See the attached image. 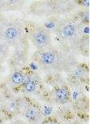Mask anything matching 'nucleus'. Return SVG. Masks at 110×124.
Masks as SVG:
<instances>
[{
	"instance_id": "obj_7",
	"label": "nucleus",
	"mask_w": 110,
	"mask_h": 124,
	"mask_svg": "<svg viewBox=\"0 0 110 124\" xmlns=\"http://www.w3.org/2000/svg\"><path fill=\"white\" fill-rule=\"evenodd\" d=\"M36 88V86L34 82L30 81L26 84L25 86V89L29 92H32L35 90Z\"/></svg>"
},
{
	"instance_id": "obj_11",
	"label": "nucleus",
	"mask_w": 110,
	"mask_h": 124,
	"mask_svg": "<svg viewBox=\"0 0 110 124\" xmlns=\"http://www.w3.org/2000/svg\"><path fill=\"white\" fill-rule=\"evenodd\" d=\"M52 124V123H51V124Z\"/></svg>"
},
{
	"instance_id": "obj_3",
	"label": "nucleus",
	"mask_w": 110,
	"mask_h": 124,
	"mask_svg": "<svg viewBox=\"0 0 110 124\" xmlns=\"http://www.w3.org/2000/svg\"><path fill=\"white\" fill-rule=\"evenodd\" d=\"M56 96L60 101L64 100L67 98V92L64 89H60L56 92Z\"/></svg>"
},
{
	"instance_id": "obj_6",
	"label": "nucleus",
	"mask_w": 110,
	"mask_h": 124,
	"mask_svg": "<svg viewBox=\"0 0 110 124\" xmlns=\"http://www.w3.org/2000/svg\"><path fill=\"white\" fill-rule=\"evenodd\" d=\"M12 81H13L15 84H20L23 81V76L21 74L19 73H15L14 74V75H12Z\"/></svg>"
},
{
	"instance_id": "obj_8",
	"label": "nucleus",
	"mask_w": 110,
	"mask_h": 124,
	"mask_svg": "<svg viewBox=\"0 0 110 124\" xmlns=\"http://www.w3.org/2000/svg\"><path fill=\"white\" fill-rule=\"evenodd\" d=\"M52 112V110L50 108H45L43 110V113L45 115H49Z\"/></svg>"
},
{
	"instance_id": "obj_10",
	"label": "nucleus",
	"mask_w": 110,
	"mask_h": 124,
	"mask_svg": "<svg viewBox=\"0 0 110 124\" xmlns=\"http://www.w3.org/2000/svg\"><path fill=\"white\" fill-rule=\"evenodd\" d=\"M2 51V46L1 45H0V53Z\"/></svg>"
},
{
	"instance_id": "obj_9",
	"label": "nucleus",
	"mask_w": 110,
	"mask_h": 124,
	"mask_svg": "<svg viewBox=\"0 0 110 124\" xmlns=\"http://www.w3.org/2000/svg\"><path fill=\"white\" fill-rule=\"evenodd\" d=\"M36 115V112L34 110H30L28 113V115L29 117H33Z\"/></svg>"
},
{
	"instance_id": "obj_2",
	"label": "nucleus",
	"mask_w": 110,
	"mask_h": 124,
	"mask_svg": "<svg viewBox=\"0 0 110 124\" xmlns=\"http://www.w3.org/2000/svg\"><path fill=\"white\" fill-rule=\"evenodd\" d=\"M55 58V55L53 53L47 52L43 54L42 56V60L45 64H50L54 61Z\"/></svg>"
},
{
	"instance_id": "obj_5",
	"label": "nucleus",
	"mask_w": 110,
	"mask_h": 124,
	"mask_svg": "<svg viewBox=\"0 0 110 124\" xmlns=\"http://www.w3.org/2000/svg\"><path fill=\"white\" fill-rule=\"evenodd\" d=\"M17 32L15 29L14 28H9L7 29L5 32L6 37L8 38L12 39L16 37Z\"/></svg>"
},
{
	"instance_id": "obj_1",
	"label": "nucleus",
	"mask_w": 110,
	"mask_h": 124,
	"mask_svg": "<svg viewBox=\"0 0 110 124\" xmlns=\"http://www.w3.org/2000/svg\"><path fill=\"white\" fill-rule=\"evenodd\" d=\"M34 38L37 44L40 46L46 44L48 41V37L47 34L44 32H41L35 34Z\"/></svg>"
},
{
	"instance_id": "obj_4",
	"label": "nucleus",
	"mask_w": 110,
	"mask_h": 124,
	"mask_svg": "<svg viewBox=\"0 0 110 124\" xmlns=\"http://www.w3.org/2000/svg\"><path fill=\"white\" fill-rule=\"evenodd\" d=\"M75 32V28L72 25H69L66 26L64 29V33L67 37H70Z\"/></svg>"
}]
</instances>
